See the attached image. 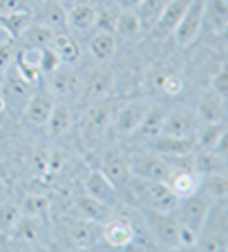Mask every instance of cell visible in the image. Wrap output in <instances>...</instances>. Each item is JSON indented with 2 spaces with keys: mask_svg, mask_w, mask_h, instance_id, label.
Instances as JSON below:
<instances>
[{
  "mask_svg": "<svg viewBox=\"0 0 228 252\" xmlns=\"http://www.w3.org/2000/svg\"><path fill=\"white\" fill-rule=\"evenodd\" d=\"M83 83H81V76L76 74L74 69H61L58 67L56 71L49 74V92L58 98H76L78 92H81Z\"/></svg>",
  "mask_w": 228,
  "mask_h": 252,
  "instance_id": "9",
  "label": "cell"
},
{
  "mask_svg": "<svg viewBox=\"0 0 228 252\" xmlns=\"http://www.w3.org/2000/svg\"><path fill=\"white\" fill-rule=\"evenodd\" d=\"M16 63H23V65H29V67H38V63H40V49H36V47L20 49L18 56H16Z\"/></svg>",
  "mask_w": 228,
  "mask_h": 252,
  "instance_id": "44",
  "label": "cell"
},
{
  "mask_svg": "<svg viewBox=\"0 0 228 252\" xmlns=\"http://www.w3.org/2000/svg\"><path fill=\"white\" fill-rule=\"evenodd\" d=\"M90 52L96 61H108V58H112L114 52H116V38H114V33L99 32L96 36H92Z\"/></svg>",
  "mask_w": 228,
  "mask_h": 252,
  "instance_id": "35",
  "label": "cell"
},
{
  "mask_svg": "<svg viewBox=\"0 0 228 252\" xmlns=\"http://www.w3.org/2000/svg\"><path fill=\"white\" fill-rule=\"evenodd\" d=\"M195 248H197V250H217V252L228 250L226 232H224V230H219V232H213V234H208V237L197 239Z\"/></svg>",
  "mask_w": 228,
  "mask_h": 252,
  "instance_id": "39",
  "label": "cell"
},
{
  "mask_svg": "<svg viewBox=\"0 0 228 252\" xmlns=\"http://www.w3.org/2000/svg\"><path fill=\"white\" fill-rule=\"evenodd\" d=\"M96 9L90 2H76L70 11H67V27L74 33H87L94 29Z\"/></svg>",
  "mask_w": 228,
  "mask_h": 252,
  "instance_id": "16",
  "label": "cell"
},
{
  "mask_svg": "<svg viewBox=\"0 0 228 252\" xmlns=\"http://www.w3.org/2000/svg\"><path fill=\"white\" fill-rule=\"evenodd\" d=\"M130 170L137 179H146V181H168L172 174L170 165L166 158L161 157H137L130 161Z\"/></svg>",
  "mask_w": 228,
  "mask_h": 252,
  "instance_id": "6",
  "label": "cell"
},
{
  "mask_svg": "<svg viewBox=\"0 0 228 252\" xmlns=\"http://www.w3.org/2000/svg\"><path fill=\"white\" fill-rule=\"evenodd\" d=\"M201 192L208 196L213 203L217 201H224L228 194V181L224 174H208L204 176V181H201Z\"/></svg>",
  "mask_w": 228,
  "mask_h": 252,
  "instance_id": "36",
  "label": "cell"
},
{
  "mask_svg": "<svg viewBox=\"0 0 228 252\" xmlns=\"http://www.w3.org/2000/svg\"><path fill=\"white\" fill-rule=\"evenodd\" d=\"M226 100L217 96L213 90L206 92L199 100V110H197V121L199 123H219L226 119Z\"/></svg>",
  "mask_w": 228,
  "mask_h": 252,
  "instance_id": "17",
  "label": "cell"
},
{
  "mask_svg": "<svg viewBox=\"0 0 228 252\" xmlns=\"http://www.w3.org/2000/svg\"><path fill=\"white\" fill-rule=\"evenodd\" d=\"M210 208H213V201L199 190V192H195V194L184 196V199L177 201L172 214L177 217L179 225L188 228L190 232H195L197 237H199L206 225V219H208V214H210Z\"/></svg>",
  "mask_w": 228,
  "mask_h": 252,
  "instance_id": "1",
  "label": "cell"
},
{
  "mask_svg": "<svg viewBox=\"0 0 228 252\" xmlns=\"http://www.w3.org/2000/svg\"><path fill=\"white\" fill-rule=\"evenodd\" d=\"M141 2L143 0H116V5H119L121 9H137Z\"/></svg>",
  "mask_w": 228,
  "mask_h": 252,
  "instance_id": "51",
  "label": "cell"
},
{
  "mask_svg": "<svg viewBox=\"0 0 228 252\" xmlns=\"http://www.w3.org/2000/svg\"><path fill=\"white\" fill-rule=\"evenodd\" d=\"M103 172L105 176L110 179L114 188H121L130 181L132 176V170H130V158L125 157L121 150H110L108 154L103 157Z\"/></svg>",
  "mask_w": 228,
  "mask_h": 252,
  "instance_id": "8",
  "label": "cell"
},
{
  "mask_svg": "<svg viewBox=\"0 0 228 252\" xmlns=\"http://www.w3.org/2000/svg\"><path fill=\"white\" fill-rule=\"evenodd\" d=\"M54 29H49L47 25L38 23V25H29L27 29L23 32L20 38L27 43V47H36V49H45V47H52V40H54Z\"/></svg>",
  "mask_w": 228,
  "mask_h": 252,
  "instance_id": "30",
  "label": "cell"
},
{
  "mask_svg": "<svg viewBox=\"0 0 228 252\" xmlns=\"http://www.w3.org/2000/svg\"><path fill=\"white\" fill-rule=\"evenodd\" d=\"M201 181H204V176L197 170H175L170 174V179H168V186L172 188L177 199H184V196H190V194H195V192H199Z\"/></svg>",
  "mask_w": 228,
  "mask_h": 252,
  "instance_id": "14",
  "label": "cell"
},
{
  "mask_svg": "<svg viewBox=\"0 0 228 252\" xmlns=\"http://www.w3.org/2000/svg\"><path fill=\"white\" fill-rule=\"evenodd\" d=\"M85 194L94 196V199L103 201V203L112 205L116 201V188L110 183V179L103 172H92L85 181Z\"/></svg>",
  "mask_w": 228,
  "mask_h": 252,
  "instance_id": "21",
  "label": "cell"
},
{
  "mask_svg": "<svg viewBox=\"0 0 228 252\" xmlns=\"http://www.w3.org/2000/svg\"><path fill=\"white\" fill-rule=\"evenodd\" d=\"M0 76H2V69H0Z\"/></svg>",
  "mask_w": 228,
  "mask_h": 252,
  "instance_id": "54",
  "label": "cell"
},
{
  "mask_svg": "<svg viewBox=\"0 0 228 252\" xmlns=\"http://www.w3.org/2000/svg\"><path fill=\"white\" fill-rule=\"evenodd\" d=\"M58 67H61V58L56 56V52H54L52 47L40 49V63H38V69H40V74L49 76V74H52V71H56Z\"/></svg>",
  "mask_w": 228,
  "mask_h": 252,
  "instance_id": "40",
  "label": "cell"
},
{
  "mask_svg": "<svg viewBox=\"0 0 228 252\" xmlns=\"http://www.w3.org/2000/svg\"><path fill=\"white\" fill-rule=\"evenodd\" d=\"M141 20L134 14V9H121L116 16V25H114V33H119L123 40H137L141 36Z\"/></svg>",
  "mask_w": 228,
  "mask_h": 252,
  "instance_id": "27",
  "label": "cell"
},
{
  "mask_svg": "<svg viewBox=\"0 0 228 252\" xmlns=\"http://www.w3.org/2000/svg\"><path fill=\"white\" fill-rule=\"evenodd\" d=\"M5 192V183H2V179H0V194Z\"/></svg>",
  "mask_w": 228,
  "mask_h": 252,
  "instance_id": "53",
  "label": "cell"
},
{
  "mask_svg": "<svg viewBox=\"0 0 228 252\" xmlns=\"http://www.w3.org/2000/svg\"><path fill=\"white\" fill-rule=\"evenodd\" d=\"M67 241L74 250H87L96 243V230L87 219H72L67 223Z\"/></svg>",
  "mask_w": 228,
  "mask_h": 252,
  "instance_id": "15",
  "label": "cell"
},
{
  "mask_svg": "<svg viewBox=\"0 0 228 252\" xmlns=\"http://www.w3.org/2000/svg\"><path fill=\"white\" fill-rule=\"evenodd\" d=\"M23 212H20V205L11 203V201H5L0 203V230L7 234H11V230L16 228V223L20 221Z\"/></svg>",
  "mask_w": 228,
  "mask_h": 252,
  "instance_id": "38",
  "label": "cell"
},
{
  "mask_svg": "<svg viewBox=\"0 0 228 252\" xmlns=\"http://www.w3.org/2000/svg\"><path fill=\"white\" fill-rule=\"evenodd\" d=\"M112 125V110L105 103L92 105L87 114L83 116V132L85 136H101L108 132V127Z\"/></svg>",
  "mask_w": 228,
  "mask_h": 252,
  "instance_id": "12",
  "label": "cell"
},
{
  "mask_svg": "<svg viewBox=\"0 0 228 252\" xmlns=\"http://www.w3.org/2000/svg\"><path fill=\"white\" fill-rule=\"evenodd\" d=\"M32 170L36 176H45L49 172V161H47V154L38 152L32 157Z\"/></svg>",
  "mask_w": 228,
  "mask_h": 252,
  "instance_id": "47",
  "label": "cell"
},
{
  "mask_svg": "<svg viewBox=\"0 0 228 252\" xmlns=\"http://www.w3.org/2000/svg\"><path fill=\"white\" fill-rule=\"evenodd\" d=\"M163 119H166V110H163V107H148V112H146V116H143L137 132H141L143 138H157L159 134H161Z\"/></svg>",
  "mask_w": 228,
  "mask_h": 252,
  "instance_id": "33",
  "label": "cell"
},
{
  "mask_svg": "<svg viewBox=\"0 0 228 252\" xmlns=\"http://www.w3.org/2000/svg\"><path fill=\"white\" fill-rule=\"evenodd\" d=\"M190 2H192V0H168L163 14L159 16L157 25L152 27V32H154L157 38H166L168 33L175 32V27L179 25V20L184 18V14H186Z\"/></svg>",
  "mask_w": 228,
  "mask_h": 252,
  "instance_id": "11",
  "label": "cell"
},
{
  "mask_svg": "<svg viewBox=\"0 0 228 252\" xmlns=\"http://www.w3.org/2000/svg\"><path fill=\"white\" fill-rule=\"evenodd\" d=\"M16 58V52H14V40H5L0 43V69L5 71L7 67L11 65V61Z\"/></svg>",
  "mask_w": 228,
  "mask_h": 252,
  "instance_id": "46",
  "label": "cell"
},
{
  "mask_svg": "<svg viewBox=\"0 0 228 252\" xmlns=\"http://www.w3.org/2000/svg\"><path fill=\"white\" fill-rule=\"evenodd\" d=\"M7 107H9V105H7V98L2 96V92H0V114H2V112H5Z\"/></svg>",
  "mask_w": 228,
  "mask_h": 252,
  "instance_id": "52",
  "label": "cell"
},
{
  "mask_svg": "<svg viewBox=\"0 0 228 252\" xmlns=\"http://www.w3.org/2000/svg\"><path fill=\"white\" fill-rule=\"evenodd\" d=\"M16 11H29L27 0H0V14H16Z\"/></svg>",
  "mask_w": 228,
  "mask_h": 252,
  "instance_id": "48",
  "label": "cell"
},
{
  "mask_svg": "<svg viewBox=\"0 0 228 252\" xmlns=\"http://www.w3.org/2000/svg\"><path fill=\"white\" fill-rule=\"evenodd\" d=\"M49 205H52V201L47 199V196L43 194H27L23 199V203H20V212L27 214V217H43V214H47Z\"/></svg>",
  "mask_w": 228,
  "mask_h": 252,
  "instance_id": "37",
  "label": "cell"
},
{
  "mask_svg": "<svg viewBox=\"0 0 228 252\" xmlns=\"http://www.w3.org/2000/svg\"><path fill=\"white\" fill-rule=\"evenodd\" d=\"M195 170L201 176L208 174H224V158L215 154V150H199L195 154Z\"/></svg>",
  "mask_w": 228,
  "mask_h": 252,
  "instance_id": "34",
  "label": "cell"
},
{
  "mask_svg": "<svg viewBox=\"0 0 228 252\" xmlns=\"http://www.w3.org/2000/svg\"><path fill=\"white\" fill-rule=\"evenodd\" d=\"M146 225L154 241L166 248H179V221L172 212H159V210H148Z\"/></svg>",
  "mask_w": 228,
  "mask_h": 252,
  "instance_id": "2",
  "label": "cell"
},
{
  "mask_svg": "<svg viewBox=\"0 0 228 252\" xmlns=\"http://www.w3.org/2000/svg\"><path fill=\"white\" fill-rule=\"evenodd\" d=\"M40 234H43V225H40L38 217H27V214H23L20 221L16 223V228L11 230L14 241L27 243V246H34V243L40 241Z\"/></svg>",
  "mask_w": 228,
  "mask_h": 252,
  "instance_id": "25",
  "label": "cell"
},
{
  "mask_svg": "<svg viewBox=\"0 0 228 252\" xmlns=\"http://www.w3.org/2000/svg\"><path fill=\"white\" fill-rule=\"evenodd\" d=\"M14 243H11V239H9V234L7 232H2L0 230V252H7V250H14Z\"/></svg>",
  "mask_w": 228,
  "mask_h": 252,
  "instance_id": "50",
  "label": "cell"
},
{
  "mask_svg": "<svg viewBox=\"0 0 228 252\" xmlns=\"http://www.w3.org/2000/svg\"><path fill=\"white\" fill-rule=\"evenodd\" d=\"M137 192L148 208L159 210V212H172L177 201H179L177 194L172 192V188L168 186V181H146V179H139Z\"/></svg>",
  "mask_w": 228,
  "mask_h": 252,
  "instance_id": "3",
  "label": "cell"
},
{
  "mask_svg": "<svg viewBox=\"0 0 228 252\" xmlns=\"http://www.w3.org/2000/svg\"><path fill=\"white\" fill-rule=\"evenodd\" d=\"M52 49L56 52V56L61 58V63L65 65H74L78 63L81 58V45L76 43L74 36L70 33H54V40H52Z\"/></svg>",
  "mask_w": 228,
  "mask_h": 252,
  "instance_id": "24",
  "label": "cell"
},
{
  "mask_svg": "<svg viewBox=\"0 0 228 252\" xmlns=\"http://www.w3.org/2000/svg\"><path fill=\"white\" fill-rule=\"evenodd\" d=\"M204 25L213 33H224L228 27V5L226 0H204Z\"/></svg>",
  "mask_w": 228,
  "mask_h": 252,
  "instance_id": "19",
  "label": "cell"
},
{
  "mask_svg": "<svg viewBox=\"0 0 228 252\" xmlns=\"http://www.w3.org/2000/svg\"><path fill=\"white\" fill-rule=\"evenodd\" d=\"M38 18H40L43 25H47L49 29H54V32L67 27V11L63 9V5L58 0H47V2H43L40 9H38Z\"/></svg>",
  "mask_w": 228,
  "mask_h": 252,
  "instance_id": "28",
  "label": "cell"
},
{
  "mask_svg": "<svg viewBox=\"0 0 228 252\" xmlns=\"http://www.w3.org/2000/svg\"><path fill=\"white\" fill-rule=\"evenodd\" d=\"M54 105V94L49 90H38L34 96H29V100L25 103V121L32 125H38V127H43L47 123L49 114H52Z\"/></svg>",
  "mask_w": 228,
  "mask_h": 252,
  "instance_id": "7",
  "label": "cell"
},
{
  "mask_svg": "<svg viewBox=\"0 0 228 252\" xmlns=\"http://www.w3.org/2000/svg\"><path fill=\"white\" fill-rule=\"evenodd\" d=\"M16 71H18L20 78H25L29 85H38V81H40V69H38V67H29V65H23V63H16Z\"/></svg>",
  "mask_w": 228,
  "mask_h": 252,
  "instance_id": "45",
  "label": "cell"
},
{
  "mask_svg": "<svg viewBox=\"0 0 228 252\" xmlns=\"http://www.w3.org/2000/svg\"><path fill=\"white\" fill-rule=\"evenodd\" d=\"M103 239L112 248H125L134 241V228L128 219H114V217H110L103 225Z\"/></svg>",
  "mask_w": 228,
  "mask_h": 252,
  "instance_id": "13",
  "label": "cell"
},
{
  "mask_svg": "<svg viewBox=\"0 0 228 252\" xmlns=\"http://www.w3.org/2000/svg\"><path fill=\"white\" fill-rule=\"evenodd\" d=\"M32 25L29 11H16V14H0V29H5L9 40H16L23 36V32Z\"/></svg>",
  "mask_w": 228,
  "mask_h": 252,
  "instance_id": "29",
  "label": "cell"
},
{
  "mask_svg": "<svg viewBox=\"0 0 228 252\" xmlns=\"http://www.w3.org/2000/svg\"><path fill=\"white\" fill-rule=\"evenodd\" d=\"M146 112H148V105L139 103V100L128 103L125 107H121V110L116 112V116H114V121H112L114 127H116V132H119L121 136H130V134H134L139 129V125H141Z\"/></svg>",
  "mask_w": 228,
  "mask_h": 252,
  "instance_id": "10",
  "label": "cell"
},
{
  "mask_svg": "<svg viewBox=\"0 0 228 252\" xmlns=\"http://www.w3.org/2000/svg\"><path fill=\"white\" fill-rule=\"evenodd\" d=\"M197 127H199V121H197V114L190 110H172L166 112V119H163V127L161 134L163 136H195Z\"/></svg>",
  "mask_w": 228,
  "mask_h": 252,
  "instance_id": "5",
  "label": "cell"
},
{
  "mask_svg": "<svg viewBox=\"0 0 228 252\" xmlns=\"http://www.w3.org/2000/svg\"><path fill=\"white\" fill-rule=\"evenodd\" d=\"M47 161H49V172H47V174H56V172H61L63 167H65L67 157L63 152H52L47 157Z\"/></svg>",
  "mask_w": 228,
  "mask_h": 252,
  "instance_id": "49",
  "label": "cell"
},
{
  "mask_svg": "<svg viewBox=\"0 0 228 252\" xmlns=\"http://www.w3.org/2000/svg\"><path fill=\"white\" fill-rule=\"evenodd\" d=\"M114 25H116V16H114L112 11H96L94 27L99 29V32L114 33Z\"/></svg>",
  "mask_w": 228,
  "mask_h": 252,
  "instance_id": "41",
  "label": "cell"
},
{
  "mask_svg": "<svg viewBox=\"0 0 228 252\" xmlns=\"http://www.w3.org/2000/svg\"><path fill=\"white\" fill-rule=\"evenodd\" d=\"M226 136V123H201L195 132V148L197 150H217L219 143H224Z\"/></svg>",
  "mask_w": 228,
  "mask_h": 252,
  "instance_id": "20",
  "label": "cell"
},
{
  "mask_svg": "<svg viewBox=\"0 0 228 252\" xmlns=\"http://www.w3.org/2000/svg\"><path fill=\"white\" fill-rule=\"evenodd\" d=\"M114 87V74L108 67L92 71L90 81H87V98L90 100H103Z\"/></svg>",
  "mask_w": 228,
  "mask_h": 252,
  "instance_id": "26",
  "label": "cell"
},
{
  "mask_svg": "<svg viewBox=\"0 0 228 252\" xmlns=\"http://www.w3.org/2000/svg\"><path fill=\"white\" fill-rule=\"evenodd\" d=\"M76 210L81 212L83 219L92 221V223H105V221L112 217V210H110L108 203L94 199L90 194H83L76 199Z\"/></svg>",
  "mask_w": 228,
  "mask_h": 252,
  "instance_id": "18",
  "label": "cell"
},
{
  "mask_svg": "<svg viewBox=\"0 0 228 252\" xmlns=\"http://www.w3.org/2000/svg\"><path fill=\"white\" fill-rule=\"evenodd\" d=\"M210 87H213L215 94L222 96V98L226 100V94H228V74H226V69H224V67L213 76V81H210Z\"/></svg>",
  "mask_w": 228,
  "mask_h": 252,
  "instance_id": "43",
  "label": "cell"
},
{
  "mask_svg": "<svg viewBox=\"0 0 228 252\" xmlns=\"http://www.w3.org/2000/svg\"><path fill=\"white\" fill-rule=\"evenodd\" d=\"M2 96L7 98V105H25L32 96V85L25 78H20V74H9L5 78V87H2Z\"/></svg>",
  "mask_w": 228,
  "mask_h": 252,
  "instance_id": "23",
  "label": "cell"
},
{
  "mask_svg": "<svg viewBox=\"0 0 228 252\" xmlns=\"http://www.w3.org/2000/svg\"><path fill=\"white\" fill-rule=\"evenodd\" d=\"M168 0H143L139 5V20H141V29L143 32H152V27L157 25L159 16L163 14Z\"/></svg>",
  "mask_w": 228,
  "mask_h": 252,
  "instance_id": "31",
  "label": "cell"
},
{
  "mask_svg": "<svg viewBox=\"0 0 228 252\" xmlns=\"http://www.w3.org/2000/svg\"><path fill=\"white\" fill-rule=\"evenodd\" d=\"M161 90L166 92L168 96H177L184 92V81H181V76H177V74H166L161 81Z\"/></svg>",
  "mask_w": 228,
  "mask_h": 252,
  "instance_id": "42",
  "label": "cell"
},
{
  "mask_svg": "<svg viewBox=\"0 0 228 252\" xmlns=\"http://www.w3.org/2000/svg\"><path fill=\"white\" fill-rule=\"evenodd\" d=\"M154 150L161 157H179V154L195 152V136L181 138V136H163V134H159Z\"/></svg>",
  "mask_w": 228,
  "mask_h": 252,
  "instance_id": "22",
  "label": "cell"
},
{
  "mask_svg": "<svg viewBox=\"0 0 228 252\" xmlns=\"http://www.w3.org/2000/svg\"><path fill=\"white\" fill-rule=\"evenodd\" d=\"M72 123H74V114H72L70 107L67 105H54V110L45 125H47L52 136H61L72 127Z\"/></svg>",
  "mask_w": 228,
  "mask_h": 252,
  "instance_id": "32",
  "label": "cell"
},
{
  "mask_svg": "<svg viewBox=\"0 0 228 252\" xmlns=\"http://www.w3.org/2000/svg\"><path fill=\"white\" fill-rule=\"evenodd\" d=\"M201 27H204V0H192L186 9L184 18L175 27V40L179 47H190L199 38Z\"/></svg>",
  "mask_w": 228,
  "mask_h": 252,
  "instance_id": "4",
  "label": "cell"
}]
</instances>
